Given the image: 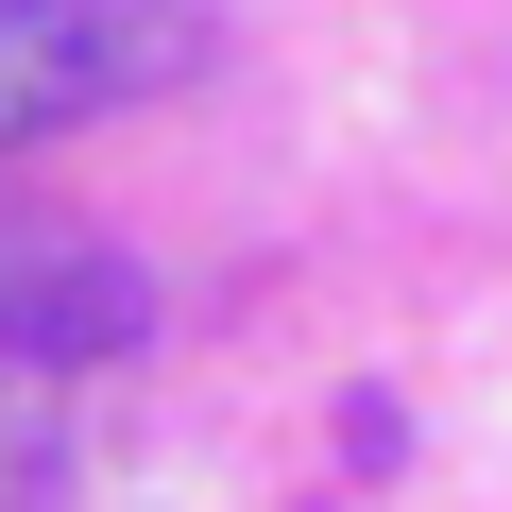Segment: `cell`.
<instances>
[{"instance_id":"obj_1","label":"cell","mask_w":512,"mask_h":512,"mask_svg":"<svg viewBox=\"0 0 512 512\" xmlns=\"http://www.w3.org/2000/svg\"><path fill=\"white\" fill-rule=\"evenodd\" d=\"M205 69V0H0V154Z\"/></svg>"},{"instance_id":"obj_2","label":"cell","mask_w":512,"mask_h":512,"mask_svg":"<svg viewBox=\"0 0 512 512\" xmlns=\"http://www.w3.org/2000/svg\"><path fill=\"white\" fill-rule=\"evenodd\" d=\"M154 342V274L103 239H0V359L18 376H86Z\"/></svg>"},{"instance_id":"obj_3","label":"cell","mask_w":512,"mask_h":512,"mask_svg":"<svg viewBox=\"0 0 512 512\" xmlns=\"http://www.w3.org/2000/svg\"><path fill=\"white\" fill-rule=\"evenodd\" d=\"M0 512H69V427L18 359H0Z\"/></svg>"},{"instance_id":"obj_4","label":"cell","mask_w":512,"mask_h":512,"mask_svg":"<svg viewBox=\"0 0 512 512\" xmlns=\"http://www.w3.org/2000/svg\"><path fill=\"white\" fill-rule=\"evenodd\" d=\"M342 461L376 478V461H410V427H393V393H342Z\"/></svg>"}]
</instances>
